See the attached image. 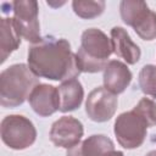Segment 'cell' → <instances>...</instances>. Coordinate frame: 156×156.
<instances>
[{
	"label": "cell",
	"instance_id": "obj_1",
	"mask_svg": "<svg viewBox=\"0 0 156 156\" xmlns=\"http://www.w3.org/2000/svg\"><path fill=\"white\" fill-rule=\"evenodd\" d=\"M28 67L39 78L66 82L78 77L82 71L71 44L63 38L46 35L28 49Z\"/></svg>",
	"mask_w": 156,
	"mask_h": 156
},
{
	"label": "cell",
	"instance_id": "obj_2",
	"mask_svg": "<svg viewBox=\"0 0 156 156\" xmlns=\"http://www.w3.org/2000/svg\"><path fill=\"white\" fill-rule=\"evenodd\" d=\"M39 84L28 65L15 63L5 68L0 74V104L2 107H17L30 95Z\"/></svg>",
	"mask_w": 156,
	"mask_h": 156
},
{
	"label": "cell",
	"instance_id": "obj_3",
	"mask_svg": "<svg viewBox=\"0 0 156 156\" xmlns=\"http://www.w3.org/2000/svg\"><path fill=\"white\" fill-rule=\"evenodd\" d=\"M111 54H113L111 39L101 29L89 28L82 33L80 46L76 54L82 72L98 73L104 71Z\"/></svg>",
	"mask_w": 156,
	"mask_h": 156
},
{
	"label": "cell",
	"instance_id": "obj_4",
	"mask_svg": "<svg viewBox=\"0 0 156 156\" xmlns=\"http://www.w3.org/2000/svg\"><path fill=\"white\" fill-rule=\"evenodd\" d=\"M122 21L132 27L143 40L156 39V12L147 4L138 0H123L119 4Z\"/></svg>",
	"mask_w": 156,
	"mask_h": 156
},
{
	"label": "cell",
	"instance_id": "obj_5",
	"mask_svg": "<svg viewBox=\"0 0 156 156\" xmlns=\"http://www.w3.org/2000/svg\"><path fill=\"white\" fill-rule=\"evenodd\" d=\"M2 143L12 150H24L37 140V129L33 122L22 115H9L0 124Z\"/></svg>",
	"mask_w": 156,
	"mask_h": 156
},
{
	"label": "cell",
	"instance_id": "obj_6",
	"mask_svg": "<svg viewBox=\"0 0 156 156\" xmlns=\"http://www.w3.org/2000/svg\"><path fill=\"white\" fill-rule=\"evenodd\" d=\"M149 124L146 119L134 108L121 113L113 126V133L117 138L118 144L127 149L133 150L143 145Z\"/></svg>",
	"mask_w": 156,
	"mask_h": 156
},
{
	"label": "cell",
	"instance_id": "obj_7",
	"mask_svg": "<svg viewBox=\"0 0 156 156\" xmlns=\"http://www.w3.org/2000/svg\"><path fill=\"white\" fill-rule=\"evenodd\" d=\"M13 21L21 37L28 43L41 40L39 23V6L35 0H16L11 2Z\"/></svg>",
	"mask_w": 156,
	"mask_h": 156
},
{
	"label": "cell",
	"instance_id": "obj_8",
	"mask_svg": "<svg viewBox=\"0 0 156 156\" xmlns=\"http://www.w3.org/2000/svg\"><path fill=\"white\" fill-rule=\"evenodd\" d=\"M118 105V99L105 87L93 89L85 101V113L94 122H106L113 117Z\"/></svg>",
	"mask_w": 156,
	"mask_h": 156
},
{
	"label": "cell",
	"instance_id": "obj_9",
	"mask_svg": "<svg viewBox=\"0 0 156 156\" xmlns=\"http://www.w3.org/2000/svg\"><path fill=\"white\" fill-rule=\"evenodd\" d=\"M84 134L83 124L72 116H62L55 121L50 128V140L55 146L71 149L78 143Z\"/></svg>",
	"mask_w": 156,
	"mask_h": 156
},
{
	"label": "cell",
	"instance_id": "obj_10",
	"mask_svg": "<svg viewBox=\"0 0 156 156\" xmlns=\"http://www.w3.org/2000/svg\"><path fill=\"white\" fill-rule=\"evenodd\" d=\"M32 110L40 117H49L60 111V96L56 87L39 83L28 98Z\"/></svg>",
	"mask_w": 156,
	"mask_h": 156
},
{
	"label": "cell",
	"instance_id": "obj_11",
	"mask_svg": "<svg viewBox=\"0 0 156 156\" xmlns=\"http://www.w3.org/2000/svg\"><path fill=\"white\" fill-rule=\"evenodd\" d=\"M133 74L128 66L118 60L108 61L104 69V87L115 95L122 94L130 84Z\"/></svg>",
	"mask_w": 156,
	"mask_h": 156
},
{
	"label": "cell",
	"instance_id": "obj_12",
	"mask_svg": "<svg viewBox=\"0 0 156 156\" xmlns=\"http://www.w3.org/2000/svg\"><path fill=\"white\" fill-rule=\"evenodd\" d=\"M111 43L113 54L123 58L128 65H135L140 60V48L130 39L128 32L124 28L113 27L111 29Z\"/></svg>",
	"mask_w": 156,
	"mask_h": 156
},
{
	"label": "cell",
	"instance_id": "obj_13",
	"mask_svg": "<svg viewBox=\"0 0 156 156\" xmlns=\"http://www.w3.org/2000/svg\"><path fill=\"white\" fill-rule=\"evenodd\" d=\"M111 150H115V144L108 136L94 134L68 149L66 156H102Z\"/></svg>",
	"mask_w": 156,
	"mask_h": 156
},
{
	"label": "cell",
	"instance_id": "obj_14",
	"mask_svg": "<svg viewBox=\"0 0 156 156\" xmlns=\"http://www.w3.org/2000/svg\"><path fill=\"white\" fill-rule=\"evenodd\" d=\"M21 34L15 24L13 18L2 17L0 20V57L4 63L7 57L21 45Z\"/></svg>",
	"mask_w": 156,
	"mask_h": 156
},
{
	"label": "cell",
	"instance_id": "obj_15",
	"mask_svg": "<svg viewBox=\"0 0 156 156\" xmlns=\"http://www.w3.org/2000/svg\"><path fill=\"white\" fill-rule=\"evenodd\" d=\"M57 90L60 96L61 112L74 111L82 105L84 98V89L82 83L77 78L62 82L61 85L57 88Z\"/></svg>",
	"mask_w": 156,
	"mask_h": 156
},
{
	"label": "cell",
	"instance_id": "obj_16",
	"mask_svg": "<svg viewBox=\"0 0 156 156\" xmlns=\"http://www.w3.org/2000/svg\"><path fill=\"white\" fill-rule=\"evenodd\" d=\"M106 7V2L102 0H96V1H82V0H76L72 2V9L74 13L84 20H91L95 17H99Z\"/></svg>",
	"mask_w": 156,
	"mask_h": 156
},
{
	"label": "cell",
	"instance_id": "obj_17",
	"mask_svg": "<svg viewBox=\"0 0 156 156\" xmlns=\"http://www.w3.org/2000/svg\"><path fill=\"white\" fill-rule=\"evenodd\" d=\"M138 83L140 90L145 95L156 99V66L145 65L139 72Z\"/></svg>",
	"mask_w": 156,
	"mask_h": 156
},
{
	"label": "cell",
	"instance_id": "obj_18",
	"mask_svg": "<svg viewBox=\"0 0 156 156\" xmlns=\"http://www.w3.org/2000/svg\"><path fill=\"white\" fill-rule=\"evenodd\" d=\"M134 110L138 111L147 122L149 127H156V102L143 98L138 102V105L134 106Z\"/></svg>",
	"mask_w": 156,
	"mask_h": 156
},
{
	"label": "cell",
	"instance_id": "obj_19",
	"mask_svg": "<svg viewBox=\"0 0 156 156\" xmlns=\"http://www.w3.org/2000/svg\"><path fill=\"white\" fill-rule=\"evenodd\" d=\"M102 156H124L122 151H117V150H111V151H107L105 152Z\"/></svg>",
	"mask_w": 156,
	"mask_h": 156
},
{
	"label": "cell",
	"instance_id": "obj_20",
	"mask_svg": "<svg viewBox=\"0 0 156 156\" xmlns=\"http://www.w3.org/2000/svg\"><path fill=\"white\" fill-rule=\"evenodd\" d=\"M145 156H156V150H152V151H150V152H147Z\"/></svg>",
	"mask_w": 156,
	"mask_h": 156
},
{
	"label": "cell",
	"instance_id": "obj_21",
	"mask_svg": "<svg viewBox=\"0 0 156 156\" xmlns=\"http://www.w3.org/2000/svg\"><path fill=\"white\" fill-rule=\"evenodd\" d=\"M151 141L156 144V134H155V135H152V138H151Z\"/></svg>",
	"mask_w": 156,
	"mask_h": 156
}]
</instances>
